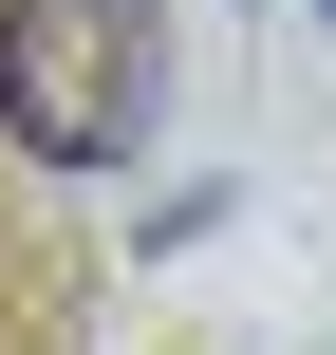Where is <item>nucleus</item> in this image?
Here are the masks:
<instances>
[{
  "label": "nucleus",
  "mask_w": 336,
  "mask_h": 355,
  "mask_svg": "<svg viewBox=\"0 0 336 355\" xmlns=\"http://www.w3.org/2000/svg\"><path fill=\"white\" fill-rule=\"evenodd\" d=\"M0 131L37 168H112L150 131V0H0Z\"/></svg>",
  "instance_id": "1"
},
{
  "label": "nucleus",
  "mask_w": 336,
  "mask_h": 355,
  "mask_svg": "<svg viewBox=\"0 0 336 355\" xmlns=\"http://www.w3.org/2000/svg\"><path fill=\"white\" fill-rule=\"evenodd\" d=\"M318 19H336V0H318Z\"/></svg>",
  "instance_id": "2"
}]
</instances>
